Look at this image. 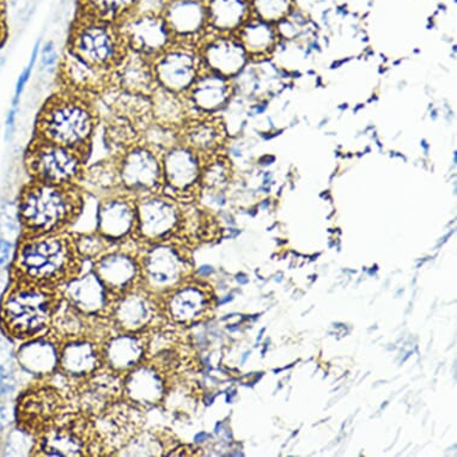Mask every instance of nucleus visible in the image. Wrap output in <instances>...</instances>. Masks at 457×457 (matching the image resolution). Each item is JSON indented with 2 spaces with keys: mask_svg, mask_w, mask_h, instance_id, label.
Wrapping results in <instances>:
<instances>
[{
  "mask_svg": "<svg viewBox=\"0 0 457 457\" xmlns=\"http://www.w3.org/2000/svg\"><path fill=\"white\" fill-rule=\"evenodd\" d=\"M84 259L73 234L22 235L13 262V279L61 287L82 272Z\"/></svg>",
  "mask_w": 457,
  "mask_h": 457,
  "instance_id": "nucleus-1",
  "label": "nucleus"
},
{
  "mask_svg": "<svg viewBox=\"0 0 457 457\" xmlns=\"http://www.w3.org/2000/svg\"><path fill=\"white\" fill-rule=\"evenodd\" d=\"M83 191L31 180L21 192L19 220L23 235L66 233L82 213Z\"/></svg>",
  "mask_w": 457,
  "mask_h": 457,
  "instance_id": "nucleus-2",
  "label": "nucleus"
},
{
  "mask_svg": "<svg viewBox=\"0 0 457 457\" xmlns=\"http://www.w3.org/2000/svg\"><path fill=\"white\" fill-rule=\"evenodd\" d=\"M62 301L61 287L13 279L0 309L3 327L20 340L44 336L51 329Z\"/></svg>",
  "mask_w": 457,
  "mask_h": 457,
  "instance_id": "nucleus-3",
  "label": "nucleus"
},
{
  "mask_svg": "<svg viewBox=\"0 0 457 457\" xmlns=\"http://www.w3.org/2000/svg\"><path fill=\"white\" fill-rule=\"evenodd\" d=\"M98 125L94 105L80 94L54 95L37 122V138L87 154Z\"/></svg>",
  "mask_w": 457,
  "mask_h": 457,
  "instance_id": "nucleus-4",
  "label": "nucleus"
},
{
  "mask_svg": "<svg viewBox=\"0 0 457 457\" xmlns=\"http://www.w3.org/2000/svg\"><path fill=\"white\" fill-rule=\"evenodd\" d=\"M35 438V456H104L93 418L75 409Z\"/></svg>",
  "mask_w": 457,
  "mask_h": 457,
  "instance_id": "nucleus-5",
  "label": "nucleus"
},
{
  "mask_svg": "<svg viewBox=\"0 0 457 457\" xmlns=\"http://www.w3.org/2000/svg\"><path fill=\"white\" fill-rule=\"evenodd\" d=\"M68 48L104 71H111L128 52L118 24L83 13L72 27Z\"/></svg>",
  "mask_w": 457,
  "mask_h": 457,
  "instance_id": "nucleus-6",
  "label": "nucleus"
},
{
  "mask_svg": "<svg viewBox=\"0 0 457 457\" xmlns=\"http://www.w3.org/2000/svg\"><path fill=\"white\" fill-rule=\"evenodd\" d=\"M31 180L61 186H79L86 169V154L37 138L26 156Z\"/></svg>",
  "mask_w": 457,
  "mask_h": 457,
  "instance_id": "nucleus-7",
  "label": "nucleus"
},
{
  "mask_svg": "<svg viewBox=\"0 0 457 457\" xmlns=\"http://www.w3.org/2000/svg\"><path fill=\"white\" fill-rule=\"evenodd\" d=\"M143 287L163 297L184 280L187 260L175 240L139 245Z\"/></svg>",
  "mask_w": 457,
  "mask_h": 457,
  "instance_id": "nucleus-8",
  "label": "nucleus"
},
{
  "mask_svg": "<svg viewBox=\"0 0 457 457\" xmlns=\"http://www.w3.org/2000/svg\"><path fill=\"white\" fill-rule=\"evenodd\" d=\"M114 158L121 191L136 199L162 192L163 168L158 151L139 140Z\"/></svg>",
  "mask_w": 457,
  "mask_h": 457,
  "instance_id": "nucleus-9",
  "label": "nucleus"
},
{
  "mask_svg": "<svg viewBox=\"0 0 457 457\" xmlns=\"http://www.w3.org/2000/svg\"><path fill=\"white\" fill-rule=\"evenodd\" d=\"M137 216L139 245L175 240L184 230L180 204L162 192L137 199Z\"/></svg>",
  "mask_w": 457,
  "mask_h": 457,
  "instance_id": "nucleus-10",
  "label": "nucleus"
},
{
  "mask_svg": "<svg viewBox=\"0 0 457 457\" xmlns=\"http://www.w3.org/2000/svg\"><path fill=\"white\" fill-rule=\"evenodd\" d=\"M71 407L68 393L41 378V382L31 386L21 395L17 421L24 431L37 437Z\"/></svg>",
  "mask_w": 457,
  "mask_h": 457,
  "instance_id": "nucleus-11",
  "label": "nucleus"
},
{
  "mask_svg": "<svg viewBox=\"0 0 457 457\" xmlns=\"http://www.w3.org/2000/svg\"><path fill=\"white\" fill-rule=\"evenodd\" d=\"M157 87L186 95L204 71L199 49L195 45L174 42L153 62Z\"/></svg>",
  "mask_w": 457,
  "mask_h": 457,
  "instance_id": "nucleus-12",
  "label": "nucleus"
},
{
  "mask_svg": "<svg viewBox=\"0 0 457 457\" xmlns=\"http://www.w3.org/2000/svg\"><path fill=\"white\" fill-rule=\"evenodd\" d=\"M139 245H114L94 260L93 272L117 300L143 285Z\"/></svg>",
  "mask_w": 457,
  "mask_h": 457,
  "instance_id": "nucleus-13",
  "label": "nucleus"
},
{
  "mask_svg": "<svg viewBox=\"0 0 457 457\" xmlns=\"http://www.w3.org/2000/svg\"><path fill=\"white\" fill-rule=\"evenodd\" d=\"M144 411L125 399L119 400L94 418L98 441L104 455H118L124 446L137 437L145 428Z\"/></svg>",
  "mask_w": 457,
  "mask_h": 457,
  "instance_id": "nucleus-14",
  "label": "nucleus"
},
{
  "mask_svg": "<svg viewBox=\"0 0 457 457\" xmlns=\"http://www.w3.org/2000/svg\"><path fill=\"white\" fill-rule=\"evenodd\" d=\"M111 320L117 332L144 333L163 325L162 297L138 287L115 301Z\"/></svg>",
  "mask_w": 457,
  "mask_h": 457,
  "instance_id": "nucleus-15",
  "label": "nucleus"
},
{
  "mask_svg": "<svg viewBox=\"0 0 457 457\" xmlns=\"http://www.w3.org/2000/svg\"><path fill=\"white\" fill-rule=\"evenodd\" d=\"M118 28L126 49L151 62L175 42L161 13L135 12L118 23Z\"/></svg>",
  "mask_w": 457,
  "mask_h": 457,
  "instance_id": "nucleus-16",
  "label": "nucleus"
},
{
  "mask_svg": "<svg viewBox=\"0 0 457 457\" xmlns=\"http://www.w3.org/2000/svg\"><path fill=\"white\" fill-rule=\"evenodd\" d=\"M161 156L163 168L162 193L178 202L192 195L202 184L205 158L182 142L169 147Z\"/></svg>",
  "mask_w": 457,
  "mask_h": 457,
  "instance_id": "nucleus-17",
  "label": "nucleus"
},
{
  "mask_svg": "<svg viewBox=\"0 0 457 457\" xmlns=\"http://www.w3.org/2000/svg\"><path fill=\"white\" fill-rule=\"evenodd\" d=\"M96 231L112 245L139 244L137 238V199L121 189L102 196L97 207Z\"/></svg>",
  "mask_w": 457,
  "mask_h": 457,
  "instance_id": "nucleus-18",
  "label": "nucleus"
},
{
  "mask_svg": "<svg viewBox=\"0 0 457 457\" xmlns=\"http://www.w3.org/2000/svg\"><path fill=\"white\" fill-rule=\"evenodd\" d=\"M122 378L105 367L95 372L83 381L71 386V393H68L72 409L79 411L87 417L101 416L122 397Z\"/></svg>",
  "mask_w": 457,
  "mask_h": 457,
  "instance_id": "nucleus-19",
  "label": "nucleus"
},
{
  "mask_svg": "<svg viewBox=\"0 0 457 457\" xmlns=\"http://www.w3.org/2000/svg\"><path fill=\"white\" fill-rule=\"evenodd\" d=\"M162 16L175 42L196 46L210 33L205 0H169Z\"/></svg>",
  "mask_w": 457,
  "mask_h": 457,
  "instance_id": "nucleus-20",
  "label": "nucleus"
},
{
  "mask_svg": "<svg viewBox=\"0 0 457 457\" xmlns=\"http://www.w3.org/2000/svg\"><path fill=\"white\" fill-rule=\"evenodd\" d=\"M168 378L150 361H144L122 378V397L143 411L163 405Z\"/></svg>",
  "mask_w": 457,
  "mask_h": 457,
  "instance_id": "nucleus-21",
  "label": "nucleus"
},
{
  "mask_svg": "<svg viewBox=\"0 0 457 457\" xmlns=\"http://www.w3.org/2000/svg\"><path fill=\"white\" fill-rule=\"evenodd\" d=\"M62 298L77 311L90 316L111 319L117 298L109 293L100 278L91 270L61 287Z\"/></svg>",
  "mask_w": 457,
  "mask_h": 457,
  "instance_id": "nucleus-22",
  "label": "nucleus"
},
{
  "mask_svg": "<svg viewBox=\"0 0 457 457\" xmlns=\"http://www.w3.org/2000/svg\"><path fill=\"white\" fill-rule=\"evenodd\" d=\"M199 54L204 70L230 79L244 68V45L234 35L209 34L199 44Z\"/></svg>",
  "mask_w": 457,
  "mask_h": 457,
  "instance_id": "nucleus-23",
  "label": "nucleus"
},
{
  "mask_svg": "<svg viewBox=\"0 0 457 457\" xmlns=\"http://www.w3.org/2000/svg\"><path fill=\"white\" fill-rule=\"evenodd\" d=\"M104 343L94 339H75L62 344L58 371L70 383H79L104 367Z\"/></svg>",
  "mask_w": 457,
  "mask_h": 457,
  "instance_id": "nucleus-24",
  "label": "nucleus"
},
{
  "mask_svg": "<svg viewBox=\"0 0 457 457\" xmlns=\"http://www.w3.org/2000/svg\"><path fill=\"white\" fill-rule=\"evenodd\" d=\"M105 367L124 376L145 361L147 332H117L102 345Z\"/></svg>",
  "mask_w": 457,
  "mask_h": 457,
  "instance_id": "nucleus-25",
  "label": "nucleus"
},
{
  "mask_svg": "<svg viewBox=\"0 0 457 457\" xmlns=\"http://www.w3.org/2000/svg\"><path fill=\"white\" fill-rule=\"evenodd\" d=\"M231 94L233 87L228 79L204 70L185 97L191 115L196 112L202 114L200 117H207L220 111L230 100Z\"/></svg>",
  "mask_w": 457,
  "mask_h": 457,
  "instance_id": "nucleus-26",
  "label": "nucleus"
},
{
  "mask_svg": "<svg viewBox=\"0 0 457 457\" xmlns=\"http://www.w3.org/2000/svg\"><path fill=\"white\" fill-rule=\"evenodd\" d=\"M109 77L111 86L125 93L150 96L157 87L151 61L129 51L111 70Z\"/></svg>",
  "mask_w": 457,
  "mask_h": 457,
  "instance_id": "nucleus-27",
  "label": "nucleus"
},
{
  "mask_svg": "<svg viewBox=\"0 0 457 457\" xmlns=\"http://www.w3.org/2000/svg\"><path fill=\"white\" fill-rule=\"evenodd\" d=\"M19 351V358L28 371L40 378H49L58 371L62 341L49 329L44 336L27 340Z\"/></svg>",
  "mask_w": 457,
  "mask_h": 457,
  "instance_id": "nucleus-28",
  "label": "nucleus"
},
{
  "mask_svg": "<svg viewBox=\"0 0 457 457\" xmlns=\"http://www.w3.org/2000/svg\"><path fill=\"white\" fill-rule=\"evenodd\" d=\"M59 72L72 93H93L111 86V77H109L111 71H104L91 65L69 48L62 58Z\"/></svg>",
  "mask_w": 457,
  "mask_h": 457,
  "instance_id": "nucleus-29",
  "label": "nucleus"
},
{
  "mask_svg": "<svg viewBox=\"0 0 457 457\" xmlns=\"http://www.w3.org/2000/svg\"><path fill=\"white\" fill-rule=\"evenodd\" d=\"M181 142L204 158L217 154L224 142V131L218 122L205 117L189 118L180 129Z\"/></svg>",
  "mask_w": 457,
  "mask_h": 457,
  "instance_id": "nucleus-30",
  "label": "nucleus"
},
{
  "mask_svg": "<svg viewBox=\"0 0 457 457\" xmlns=\"http://www.w3.org/2000/svg\"><path fill=\"white\" fill-rule=\"evenodd\" d=\"M210 31L233 35L251 17V0H205Z\"/></svg>",
  "mask_w": 457,
  "mask_h": 457,
  "instance_id": "nucleus-31",
  "label": "nucleus"
},
{
  "mask_svg": "<svg viewBox=\"0 0 457 457\" xmlns=\"http://www.w3.org/2000/svg\"><path fill=\"white\" fill-rule=\"evenodd\" d=\"M165 319L175 323L195 321L205 309L206 300L196 287H178L162 297Z\"/></svg>",
  "mask_w": 457,
  "mask_h": 457,
  "instance_id": "nucleus-32",
  "label": "nucleus"
},
{
  "mask_svg": "<svg viewBox=\"0 0 457 457\" xmlns=\"http://www.w3.org/2000/svg\"><path fill=\"white\" fill-rule=\"evenodd\" d=\"M151 118L160 124L180 129L192 117L185 95L156 87L150 94Z\"/></svg>",
  "mask_w": 457,
  "mask_h": 457,
  "instance_id": "nucleus-33",
  "label": "nucleus"
},
{
  "mask_svg": "<svg viewBox=\"0 0 457 457\" xmlns=\"http://www.w3.org/2000/svg\"><path fill=\"white\" fill-rule=\"evenodd\" d=\"M79 187L82 191L93 193L100 198L119 191L120 184H119L115 158L111 161L97 162L90 167H86L82 178H80Z\"/></svg>",
  "mask_w": 457,
  "mask_h": 457,
  "instance_id": "nucleus-34",
  "label": "nucleus"
},
{
  "mask_svg": "<svg viewBox=\"0 0 457 457\" xmlns=\"http://www.w3.org/2000/svg\"><path fill=\"white\" fill-rule=\"evenodd\" d=\"M137 2L138 0H79L80 13L118 24L135 12Z\"/></svg>",
  "mask_w": 457,
  "mask_h": 457,
  "instance_id": "nucleus-35",
  "label": "nucleus"
},
{
  "mask_svg": "<svg viewBox=\"0 0 457 457\" xmlns=\"http://www.w3.org/2000/svg\"><path fill=\"white\" fill-rule=\"evenodd\" d=\"M105 135H107L109 146L117 153L115 157L140 140L138 126L120 114H117V117L112 118L109 122Z\"/></svg>",
  "mask_w": 457,
  "mask_h": 457,
  "instance_id": "nucleus-36",
  "label": "nucleus"
},
{
  "mask_svg": "<svg viewBox=\"0 0 457 457\" xmlns=\"http://www.w3.org/2000/svg\"><path fill=\"white\" fill-rule=\"evenodd\" d=\"M140 142L162 154L169 147L181 142L180 129L153 120L140 129Z\"/></svg>",
  "mask_w": 457,
  "mask_h": 457,
  "instance_id": "nucleus-37",
  "label": "nucleus"
},
{
  "mask_svg": "<svg viewBox=\"0 0 457 457\" xmlns=\"http://www.w3.org/2000/svg\"><path fill=\"white\" fill-rule=\"evenodd\" d=\"M164 450L163 431L161 434L143 431L124 446L118 455L163 456L165 455Z\"/></svg>",
  "mask_w": 457,
  "mask_h": 457,
  "instance_id": "nucleus-38",
  "label": "nucleus"
},
{
  "mask_svg": "<svg viewBox=\"0 0 457 457\" xmlns=\"http://www.w3.org/2000/svg\"><path fill=\"white\" fill-rule=\"evenodd\" d=\"M77 251L84 260H96L102 254L114 247L112 242L105 240L97 231L87 234H73Z\"/></svg>",
  "mask_w": 457,
  "mask_h": 457,
  "instance_id": "nucleus-39",
  "label": "nucleus"
},
{
  "mask_svg": "<svg viewBox=\"0 0 457 457\" xmlns=\"http://www.w3.org/2000/svg\"><path fill=\"white\" fill-rule=\"evenodd\" d=\"M251 9L260 21H279L290 12L291 0H251Z\"/></svg>",
  "mask_w": 457,
  "mask_h": 457,
  "instance_id": "nucleus-40",
  "label": "nucleus"
},
{
  "mask_svg": "<svg viewBox=\"0 0 457 457\" xmlns=\"http://www.w3.org/2000/svg\"><path fill=\"white\" fill-rule=\"evenodd\" d=\"M41 46V40L35 42L33 52H31L29 58V62H28V65L24 68L23 71L21 72L19 79L16 80L15 94H13L12 101V107L20 108L21 97H22L27 84L29 83L31 75H33L35 65H37L38 61V55H40Z\"/></svg>",
  "mask_w": 457,
  "mask_h": 457,
  "instance_id": "nucleus-41",
  "label": "nucleus"
},
{
  "mask_svg": "<svg viewBox=\"0 0 457 457\" xmlns=\"http://www.w3.org/2000/svg\"><path fill=\"white\" fill-rule=\"evenodd\" d=\"M38 59H40L42 71L52 73L55 71L56 68L59 69L62 59L54 41H47L41 46Z\"/></svg>",
  "mask_w": 457,
  "mask_h": 457,
  "instance_id": "nucleus-42",
  "label": "nucleus"
},
{
  "mask_svg": "<svg viewBox=\"0 0 457 457\" xmlns=\"http://www.w3.org/2000/svg\"><path fill=\"white\" fill-rule=\"evenodd\" d=\"M169 0H138L136 12L161 13L163 12Z\"/></svg>",
  "mask_w": 457,
  "mask_h": 457,
  "instance_id": "nucleus-43",
  "label": "nucleus"
},
{
  "mask_svg": "<svg viewBox=\"0 0 457 457\" xmlns=\"http://www.w3.org/2000/svg\"><path fill=\"white\" fill-rule=\"evenodd\" d=\"M17 114H19V107H10L8 114L5 118V140L12 142L13 135L16 131Z\"/></svg>",
  "mask_w": 457,
  "mask_h": 457,
  "instance_id": "nucleus-44",
  "label": "nucleus"
},
{
  "mask_svg": "<svg viewBox=\"0 0 457 457\" xmlns=\"http://www.w3.org/2000/svg\"><path fill=\"white\" fill-rule=\"evenodd\" d=\"M12 249V245L10 242L0 240V266H4L9 262Z\"/></svg>",
  "mask_w": 457,
  "mask_h": 457,
  "instance_id": "nucleus-45",
  "label": "nucleus"
},
{
  "mask_svg": "<svg viewBox=\"0 0 457 457\" xmlns=\"http://www.w3.org/2000/svg\"><path fill=\"white\" fill-rule=\"evenodd\" d=\"M6 37V29L4 21H3V16H0V46H2L3 42H4Z\"/></svg>",
  "mask_w": 457,
  "mask_h": 457,
  "instance_id": "nucleus-46",
  "label": "nucleus"
},
{
  "mask_svg": "<svg viewBox=\"0 0 457 457\" xmlns=\"http://www.w3.org/2000/svg\"><path fill=\"white\" fill-rule=\"evenodd\" d=\"M5 62H6L5 56L4 55H0V70L4 68Z\"/></svg>",
  "mask_w": 457,
  "mask_h": 457,
  "instance_id": "nucleus-47",
  "label": "nucleus"
},
{
  "mask_svg": "<svg viewBox=\"0 0 457 457\" xmlns=\"http://www.w3.org/2000/svg\"><path fill=\"white\" fill-rule=\"evenodd\" d=\"M211 270H211V267H209V266H204V267H203V269H202V270H200V273H202V274H206V273L211 272Z\"/></svg>",
  "mask_w": 457,
  "mask_h": 457,
  "instance_id": "nucleus-48",
  "label": "nucleus"
},
{
  "mask_svg": "<svg viewBox=\"0 0 457 457\" xmlns=\"http://www.w3.org/2000/svg\"><path fill=\"white\" fill-rule=\"evenodd\" d=\"M2 12H3V5H2V2H0V16H2Z\"/></svg>",
  "mask_w": 457,
  "mask_h": 457,
  "instance_id": "nucleus-49",
  "label": "nucleus"
}]
</instances>
